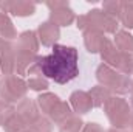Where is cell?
Returning <instances> with one entry per match:
<instances>
[{
	"label": "cell",
	"mask_w": 133,
	"mask_h": 132,
	"mask_svg": "<svg viewBox=\"0 0 133 132\" xmlns=\"http://www.w3.org/2000/svg\"><path fill=\"white\" fill-rule=\"evenodd\" d=\"M40 71L57 84H66L79 75V55L74 47L54 45L48 56L39 59Z\"/></svg>",
	"instance_id": "cell-1"
}]
</instances>
